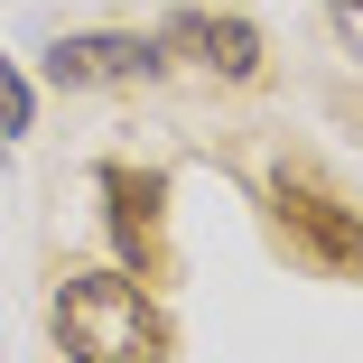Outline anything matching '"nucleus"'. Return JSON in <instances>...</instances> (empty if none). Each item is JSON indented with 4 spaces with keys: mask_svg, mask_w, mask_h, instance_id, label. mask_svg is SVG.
I'll use <instances>...</instances> for the list:
<instances>
[{
    "mask_svg": "<svg viewBox=\"0 0 363 363\" xmlns=\"http://www.w3.org/2000/svg\"><path fill=\"white\" fill-rule=\"evenodd\" d=\"M47 335L65 363H168V317L130 270H65L47 298Z\"/></svg>",
    "mask_w": 363,
    "mask_h": 363,
    "instance_id": "obj_1",
    "label": "nucleus"
},
{
    "mask_svg": "<svg viewBox=\"0 0 363 363\" xmlns=\"http://www.w3.org/2000/svg\"><path fill=\"white\" fill-rule=\"evenodd\" d=\"M270 214H279L289 252H308L317 270H335V279L363 270V205H354L317 159H279V168H270Z\"/></svg>",
    "mask_w": 363,
    "mask_h": 363,
    "instance_id": "obj_2",
    "label": "nucleus"
},
{
    "mask_svg": "<svg viewBox=\"0 0 363 363\" xmlns=\"http://www.w3.org/2000/svg\"><path fill=\"white\" fill-rule=\"evenodd\" d=\"M103 205H112V242H121V261H130V279H159L168 270V177L159 168H121V159H103Z\"/></svg>",
    "mask_w": 363,
    "mask_h": 363,
    "instance_id": "obj_3",
    "label": "nucleus"
},
{
    "mask_svg": "<svg viewBox=\"0 0 363 363\" xmlns=\"http://www.w3.org/2000/svg\"><path fill=\"white\" fill-rule=\"evenodd\" d=\"M159 38H130V28H84V38H56L47 47V84L65 94H94V84H140V75H159Z\"/></svg>",
    "mask_w": 363,
    "mask_h": 363,
    "instance_id": "obj_4",
    "label": "nucleus"
},
{
    "mask_svg": "<svg viewBox=\"0 0 363 363\" xmlns=\"http://www.w3.org/2000/svg\"><path fill=\"white\" fill-rule=\"evenodd\" d=\"M168 47H186L205 75H224V84H261V75H270L261 28L233 19V10H177V19H168Z\"/></svg>",
    "mask_w": 363,
    "mask_h": 363,
    "instance_id": "obj_5",
    "label": "nucleus"
},
{
    "mask_svg": "<svg viewBox=\"0 0 363 363\" xmlns=\"http://www.w3.org/2000/svg\"><path fill=\"white\" fill-rule=\"evenodd\" d=\"M10 130H28V75L0 56V140H10Z\"/></svg>",
    "mask_w": 363,
    "mask_h": 363,
    "instance_id": "obj_6",
    "label": "nucleus"
},
{
    "mask_svg": "<svg viewBox=\"0 0 363 363\" xmlns=\"http://www.w3.org/2000/svg\"><path fill=\"white\" fill-rule=\"evenodd\" d=\"M345 10H363V0H345Z\"/></svg>",
    "mask_w": 363,
    "mask_h": 363,
    "instance_id": "obj_7",
    "label": "nucleus"
}]
</instances>
